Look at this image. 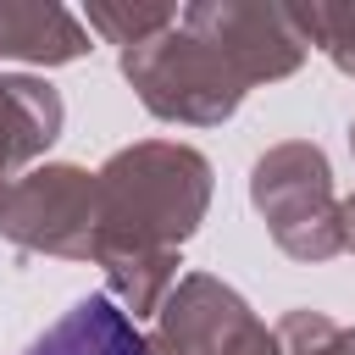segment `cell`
<instances>
[{
	"label": "cell",
	"instance_id": "1",
	"mask_svg": "<svg viewBox=\"0 0 355 355\" xmlns=\"http://www.w3.org/2000/svg\"><path fill=\"white\" fill-rule=\"evenodd\" d=\"M28 355H139V333L111 300H78Z\"/></svg>",
	"mask_w": 355,
	"mask_h": 355
}]
</instances>
